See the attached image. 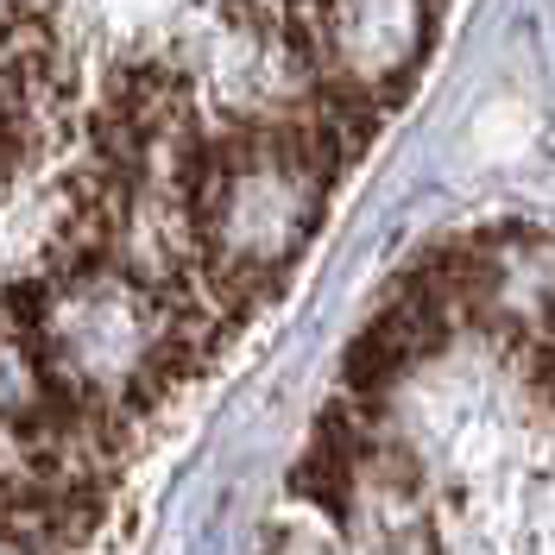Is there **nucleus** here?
Masks as SVG:
<instances>
[{"label": "nucleus", "mask_w": 555, "mask_h": 555, "mask_svg": "<svg viewBox=\"0 0 555 555\" xmlns=\"http://www.w3.org/2000/svg\"><path fill=\"white\" fill-rule=\"evenodd\" d=\"M436 33V0H284V57L322 95L404 102Z\"/></svg>", "instance_id": "nucleus-1"}]
</instances>
